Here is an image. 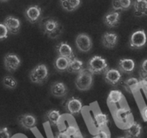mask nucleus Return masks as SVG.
<instances>
[{"label":"nucleus","instance_id":"1","mask_svg":"<svg viewBox=\"0 0 147 138\" xmlns=\"http://www.w3.org/2000/svg\"><path fill=\"white\" fill-rule=\"evenodd\" d=\"M41 28L48 37L52 39L60 36L62 32L61 25L59 21L52 17L45 18L41 22Z\"/></svg>","mask_w":147,"mask_h":138},{"label":"nucleus","instance_id":"2","mask_svg":"<svg viewBox=\"0 0 147 138\" xmlns=\"http://www.w3.org/2000/svg\"><path fill=\"white\" fill-rule=\"evenodd\" d=\"M49 76V69L43 63L35 66L29 74L30 80L35 84H41L46 82Z\"/></svg>","mask_w":147,"mask_h":138},{"label":"nucleus","instance_id":"3","mask_svg":"<svg viewBox=\"0 0 147 138\" xmlns=\"http://www.w3.org/2000/svg\"><path fill=\"white\" fill-rule=\"evenodd\" d=\"M87 69L94 74H104L108 69L107 60L101 56H94L87 63Z\"/></svg>","mask_w":147,"mask_h":138},{"label":"nucleus","instance_id":"4","mask_svg":"<svg viewBox=\"0 0 147 138\" xmlns=\"http://www.w3.org/2000/svg\"><path fill=\"white\" fill-rule=\"evenodd\" d=\"M93 76L94 75L87 68H84L78 74L75 79V86L77 89L82 91L90 89L94 81Z\"/></svg>","mask_w":147,"mask_h":138},{"label":"nucleus","instance_id":"5","mask_svg":"<svg viewBox=\"0 0 147 138\" xmlns=\"http://www.w3.org/2000/svg\"><path fill=\"white\" fill-rule=\"evenodd\" d=\"M147 36L144 29H138L133 32L130 37L129 46L133 49H140L145 46Z\"/></svg>","mask_w":147,"mask_h":138},{"label":"nucleus","instance_id":"6","mask_svg":"<svg viewBox=\"0 0 147 138\" xmlns=\"http://www.w3.org/2000/svg\"><path fill=\"white\" fill-rule=\"evenodd\" d=\"M66 112L72 116H76L81 113L83 109L82 101L78 97L72 96L68 98L65 104Z\"/></svg>","mask_w":147,"mask_h":138},{"label":"nucleus","instance_id":"7","mask_svg":"<svg viewBox=\"0 0 147 138\" xmlns=\"http://www.w3.org/2000/svg\"><path fill=\"white\" fill-rule=\"evenodd\" d=\"M21 59L15 53H9L5 55L4 58V65L7 71L13 73L16 71L21 66Z\"/></svg>","mask_w":147,"mask_h":138},{"label":"nucleus","instance_id":"8","mask_svg":"<svg viewBox=\"0 0 147 138\" xmlns=\"http://www.w3.org/2000/svg\"><path fill=\"white\" fill-rule=\"evenodd\" d=\"M75 44L80 51L88 53L92 48V40L87 34L80 33L76 38Z\"/></svg>","mask_w":147,"mask_h":138},{"label":"nucleus","instance_id":"9","mask_svg":"<svg viewBox=\"0 0 147 138\" xmlns=\"http://www.w3.org/2000/svg\"><path fill=\"white\" fill-rule=\"evenodd\" d=\"M122 77V73L117 68H108L104 74V79L106 83L114 86L121 84Z\"/></svg>","mask_w":147,"mask_h":138},{"label":"nucleus","instance_id":"10","mask_svg":"<svg viewBox=\"0 0 147 138\" xmlns=\"http://www.w3.org/2000/svg\"><path fill=\"white\" fill-rule=\"evenodd\" d=\"M20 125L27 130H32L35 129L38 124V120L35 115L32 114H24L18 117Z\"/></svg>","mask_w":147,"mask_h":138},{"label":"nucleus","instance_id":"11","mask_svg":"<svg viewBox=\"0 0 147 138\" xmlns=\"http://www.w3.org/2000/svg\"><path fill=\"white\" fill-rule=\"evenodd\" d=\"M92 124L97 130L105 129L110 125V119L105 113L97 112H95L93 116Z\"/></svg>","mask_w":147,"mask_h":138},{"label":"nucleus","instance_id":"12","mask_svg":"<svg viewBox=\"0 0 147 138\" xmlns=\"http://www.w3.org/2000/svg\"><path fill=\"white\" fill-rule=\"evenodd\" d=\"M114 115L117 122L123 125H127L129 123L132 114L129 108L126 107H121L115 111Z\"/></svg>","mask_w":147,"mask_h":138},{"label":"nucleus","instance_id":"13","mask_svg":"<svg viewBox=\"0 0 147 138\" xmlns=\"http://www.w3.org/2000/svg\"><path fill=\"white\" fill-rule=\"evenodd\" d=\"M42 15V9L38 5H31L25 11V15L28 22L33 24L39 20Z\"/></svg>","mask_w":147,"mask_h":138},{"label":"nucleus","instance_id":"14","mask_svg":"<svg viewBox=\"0 0 147 138\" xmlns=\"http://www.w3.org/2000/svg\"><path fill=\"white\" fill-rule=\"evenodd\" d=\"M125 132L128 138H139L142 133V127L138 122H131L125 127Z\"/></svg>","mask_w":147,"mask_h":138},{"label":"nucleus","instance_id":"15","mask_svg":"<svg viewBox=\"0 0 147 138\" xmlns=\"http://www.w3.org/2000/svg\"><path fill=\"white\" fill-rule=\"evenodd\" d=\"M4 25L7 28L9 33L16 35L20 32L21 27V22L18 18L14 16H7L4 21Z\"/></svg>","mask_w":147,"mask_h":138},{"label":"nucleus","instance_id":"16","mask_svg":"<svg viewBox=\"0 0 147 138\" xmlns=\"http://www.w3.org/2000/svg\"><path fill=\"white\" fill-rule=\"evenodd\" d=\"M56 51H57L59 56L66 58L69 60L75 58L73 48L69 43H66V42H61L59 43L56 46Z\"/></svg>","mask_w":147,"mask_h":138},{"label":"nucleus","instance_id":"17","mask_svg":"<svg viewBox=\"0 0 147 138\" xmlns=\"http://www.w3.org/2000/svg\"><path fill=\"white\" fill-rule=\"evenodd\" d=\"M102 43L106 48H113L118 43V36L113 32H105L102 38Z\"/></svg>","mask_w":147,"mask_h":138},{"label":"nucleus","instance_id":"18","mask_svg":"<svg viewBox=\"0 0 147 138\" xmlns=\"http://www.w3.org/2000/svg\"><path fill=\"white\" fill-rule=\"evenodd\" d=\"M45 119L51 126L58 127L61 122L62 115L60 111L57 109H51L45 115Z\"/></svg>","mask_w":147,"mask_h":138},{"label":"nucleus","instance_id":"19","mask_svg":"<svg viewBox=\"0 0 147 138\" xmlns=\"http://www.w3.org/2000/svg\"><path fill=\"white\" fill-rule=\"evenodd\" d=\"M51 93L53 96L61 98L67 94L68 88L62 81H56L51 86Z\"/></svg>","mask_w":147,"mask_h":138},{"label":"nucleus","instance_id":"20","mask_svg":"<svg viewBox=\"0 0 147 138\" xmlns=\"http://www.w3.org/2000/svg\"><path fill=\"white\" fill-rule=\"evenodd\" d=\"M123 86L127 92L132 94H136L141 88L139 80L135 77H130L125 79L123 83Z\"/></svg>","mask_w":147,"mask_h":138},{"label":"nucleus","instance_id":"21","mask_svg":"<svg viewBox=\"0 0 147 138\" xmlns=\"http://www.w3.org/2000/svg\"><path fill=\"white\" fill-rule=\"evenodd\" d=\"M120 12L118 11L110 12L105 16L104 23L108 27H115L119 25Z\"/></svg>","mask_w":147,"mask_h":138},{"label":"nucleus","instance_id":"22","mask_svg":"<svg viewBox=\"0 0 147 138\" xmlns=\"http://www.w3.org/2000/svg\"><path fill=\"white\" fill-rule=\"evenodd\" d=\"M118 66L120 71L125 74H131L135 70L136 63L131 58H122L119 60Z\"/></svg>","mask_w":147,"mask_h":138},{"label":"nucleus","instance_id":"23","mask_svg":"<svg viewBox=\"0 0 147 138\" xmlns=\"http://www.w3.org/2000/svg\"><path fill=\"white\" fill-rule=\"evenodd\" d=\"M84 69V62L82 60L76 57L69 60V67H68L67 69V71L69 73H71V74H80Z\"/></svg>","mask_w":147,"mask_h":138},{"label":"nucleus","instance_id":"24","mask_svg":"<svg viewBox=\"0 0 147 138\" xmlns=\"http://www.w3.org/2000/svg\"><path fill=\"white\" fill-rule=\"evenodd\" d=\"M123 99V94L122 91L118 89H113L109 92L107 95V104L110 105H116L121 103Z\"/></svg>","mask_w":147,"mask_h":138},{"label":"nucleus","instance_id":"25","mask_svg":"<svg viewBox=\"0 0 147 138\" xmlns=\"http://www.w3.org/2000/svg\"><path fill=\"white\" fill-rule=\"evenodd\" d=\"M134 8L136 16H147V0H135Z\"/></svg>","mask_w":147,"mask_h":138},{"label":"nucleus","instance_id":"26","mask_svg":"<svg viewBox=\"0 0 147 138\" xmlns=\"http://www.w3.org/2000/svg\"><path fill=\"white\" fill-rule=\"evenodd\" d=\"M62 8L67 12H74L81 5V0H60Z\"/></svg>","mask_w":147,"mask_h":138},{"label":"nucleus","instance_id":"27","mask_svg":"<svg viewBox=\"0 0 147 138\" xmlns=\"http://www.w3.org/2000/svg\"><path fill=\"white\" fill-rule=\"evenodd\" d=\"M69 64V59L61 57V56H58L56 60H55L54 63H53L55 68L58 71H60V72H64V71H67Z\"/></svg>","mask_w":147,"mask_h":138},{"label":"nucleus","instance_id":"28","mask_svg":"<svg viewBox=\"0 0 147 138\" xmlns=\"http://www.w3.org/2000/svg\"><path fill=\"white\" fill-rule=\"evenodd\" d=\"M4 86L9 89H15L18 86V81L12 76H5L2 79Z\"/></svg>","mask_w":147,"mask_h":138},{"label":"nucleus","instance_id":"29","mask_svg":"<svg viewBox=\"0 0 147 138\" xmlns=\"http://www.w3.org/2000/svg\"><path fill=\"white\" fill-rule=\"evenodd\" d=\"M65 132L71 138H81L80 129L74 125H69L65 129Z\"/></svg>","mask_w":147,"mask_h":138},{"label":"nucleus","instance_id":"30","mask_svg":"<svg viewBox=\"0 0 147 138\" xmlns=\"http://www.w3.org/2000/svg\"><path fill=\"white\" fill-rule=\"evenodd\" d=\"M138 80L141 88L147 94V74L140 71V78Z\"/></svg>","mask_w":147,"mask_h":138},{"label":"nucleus","instance_id":"31","mask_svg":"<svg viewBox=\"0 0 147 138\" xmlns=\"http://www.w3.org/2000/svg\"><path fill=\"white\" fill-rule=\"evenodd\" d=\"M8 34H9V31L6 26L4 25V23H0V40L7 38Z\"/></svg>","mask_w":147,"mask_h":138},{"label":"nucleus","instance_id":"32","mask_svg":"<svg viewBox=\"0 0 147 138\" xmlns=\"http://www.w3.org/2000/svg\"><path fill=\"white\" fill-rule=\"evenodd\" d=\"M92 138H110V135L106 129H100L97 130V132Z\"/></svg>","mask_w":147,"mask_h":138},{"label":"nucleus","instance_id":"33","mask_svg":"<svg viewBox=\"0 0 147 138\" xmlns=\"http://www.w3.org/2000/svg\"><path fill=\"white\" fill-rule=\"evenodd\" d=\"M11 132L7 127H0V138H11Z\"/></svg>","mask_w":147,"mask_h":138},{"label":"nucleus","instance_id":"34","mask_svg":"<svg viewBox=\"0 0 147 138\" xmlns=\"http://www.w3.org/2000/svg\"><path fill=\"white\" fill-rule=\"evenodd\" d=\"M121 10H127L131 7V0H118Z\"/></svg>","mask_w":147,"mask_h":138},{"label":"nucleus","instance_id":"35","mask_svg":"<svg viewBox=\"0 0 147 138\" xmlns=\"http://www.w3.org/2000/svg\"><path fill=\"white\" fill-rule=\"evenodd\" d=\"M55 138H71L69 135H67L65 130H61L56 132L55 135Z\"/></svg>","mask_w":147,"mask_h":138},{"label":"nucleus","instance_id":"36","mask_svg":"<svg viewBox=\"0 0 147 138\" xmlns=\"http://www.w3.org/2000/svg\"><path fill=\"white\" fill-rule=\"evenodd\" d=\"M141 117H142L144 122H147V106L144 107L141 109Z\"/></svg>","mask_w":147,"mask_h":138},{"label":"nucleus","instance_id":"37","mask_svg":"<svg viewBox=\"0 0 147 138\" xmlns=\"http://www.w3.org/2000/svg\"><path fill=\"white\" fill-rule=\"evenodd\" d=\"M141 71L147 74V59L144 60L141 63Z\"/></svg>","mask_w":147,"mask_h":138},{"label":"nucleus","instance_id":"38","mask_svg":"<svg viewBox=\"0 0 147 138\" xmlns=\"http://www.w3.org/2000/svg\"><path fill=\"white\" fill-rule=\"evenodd\" d=\"M9 0H0V2H7Z\"/></svg>","mask_w":147,"mask_h":138},{"label":"nucleus","instance_id":"39","mask_svg":"<svg viewBox=\"0 0 147 138\" xmlns=\"http://www.w3.org/2000/svg\"><path fill=\"white\" fill-rule=\"evenodd\" d=\"M118 138H128V137L125 136H123V137H118Z\"/></svg>","mask_w":147,"mask_h":138}]
</instances>
